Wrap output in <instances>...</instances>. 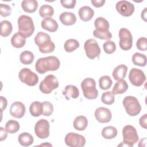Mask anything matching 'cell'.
Listing matches in <instances>:
<instances>
[{
	"label": "cell",
	"mask_w": 147,
	"mask_h": 147,
	"mask_svg": "<svg viewBox=\"0 0 147 147\" xmlns=\"http://www.w3.org/2000/svg\"><path fill=\"white\" fill-rule=\"evenodd\" d=\"M60 62L55 56L41 57L37 60L35 64V68L37 72L44 74L48 71H56L60 67Z\"/></svg>",
	"instance_id": "1"
},
{
	"label": "cell",
	"mask_w": 147,
	"mask_h": 147,
	"mask_svg": "<svg viewBox=\"0 0 147 147\" xmlns=\"http://www.w3.org/2000/svg\"><path fill=\"white\" fill-rule=\"evenodd\" d=\"M34 42L38 47L40 52L48 53L53 52L55 44L52 41L50 36L42 32H39L34 37Z\"/></svg>",
	"instance_id": "2"
},
{
	"label": "cell",
	"mask_w": 147,
	"mask_h": 147,
	"mask_svg": "<svg viewBox=\"0 0 147 147\" xmlns=\"http://www.w3.org/2000/svg\"><path fill=\"white\" fill-rule=\"evenodd\" d=\"M18 33L25 38L30 37L34 31V25L32 18L26 15L21 16L18 19Z\"/></svg>",
	"instance_id": "3"
},
{
	"label": "cell",
	"mask_w": 147,
	"mask_h": 147,
	"mask_svg": "<svg viewBox=\"0 0 147 147\" xmlns=\"http://www.w3.org/2000/svg\"><path fill=\"white\" fill-rule=\"evenodd\" d=\"M81 88L86 98L95 99L98 97V91L96 88V82L94 79L91 78L84 79L81 83Z\"/></svg>",
	"instance_id": "4"
},
{
	"label": "cell",
	"mask_w": 147,
	"mask_h": 147,
	"mask_svg": "<svg viewBox=\"0 0 147 147\" xmlns=\"http://www.w3.org/2000/svg\"><path fill=\"white\" fill-rule=\"evenodd\" d=\"M123 105L126 113L130 116H136L140 114L141 106L138 99L133 96H127L123 100Z\"/></svg>",
	"instance_id": "5"
},
{
	"label": "cell",
	"mask_w": 147,
	"mask_h": 147,
	"mask_svg": "<svg viewBox=\"0 0 147 147\" xmlns=\"http://www.w3.org/2000/svg\"><path fill=\"white\" fill-rule=\"evenodd\" d=\"M123 142L124 145L132 146L138 141V136L136 129L131 125H126L122 130Z\"/></svg>",
	"instance_id": "6"
},
{
	"label": "cell",
	"mask_w": 147,
	"mask_h": 147,
	"mask_svg": "<svg viewBox=\"0 0 147 147\" xmlns=\"http://www.w3.org/2000/svg\"><path fill=\"white\" fill-rule=\"evenodd\" d=\"M59 81L53 75H47L41 81L39 85V89L44 94H50L53 90L59 87Z\"/></svg>",
	"instance_id": "7"
},
{
	"label": "cell",
	"mask_w": 147,
	"mask_h": 147,
	"mask_svg": "<svg viewBox=\"0 0 147 147\" xmlns=\"http://www.w3.org/2000/svg\"><path fill=\"white\" fill-rule=\"evenodd\" d=\"M20 80L29 86H34L38 82V77L36 74L32 72L29 68H24L19 72Z\"/></svg>",
	"instance_id": "8"
},
{
	"label": "cell",
	"mask_w": 147,
	"mask_h": 147,
	"mask_svg": "<svg viewBox=\"0 0 147 147\" xmlns=\"http://www.w3.org/2000/svg\"><path fill=\"white\" fill-rule=\"evenodd\" d=\"M120 48L124 51H128L132 47L133 37L130 32L126 28H121L119 31Z\"/></svg>",
	"instance_id": "9"
},
{
	"label": "cell",
	"mask_w": 147,
	"mask_h": 147,
	"mask_svg": "<svg viewBox=\"0 0 147 147\" xmlns=\"http://www.w3.org/2000/svg\"><path fill=\"white\" fill-rule=\"evenodd\" d=\"M84 48L87 56L90 59L98 57L100 53V49L97 41L93 38H90L84 43Z\"/></svg>",
	"instance_id": "10"
},
{
	"label": "cell",
	"mask_w": 147,
	"mask_h": 147,
	"mask_svg": "<svg viewBox=\"0 0 147 147\" xmlns=\"http://www.w3.org/2000/svg\"><path fill=\"white\" fill-rule=\"evenodd\" d=\"M36 135L41 139L47 138L49 136V123L45 119L38 120L34 126Z\"/></svg>",
	"instance_id": "11"
},
{
	"label": "cell",
	"mask_w": 147,
	"mask_h": 147,
	"mask_svg": "<svg viewBox=\"0 0 147 147\" xmlns=\"http://www.w3.org/2000/svg\"><path fill=\"white\" fill-rule=\"evenodd\" d=\"M65 142L71 147H82L85 145L86 139L80 134L71 132L65 136Z\"/></svg>",
	"instance_id": "12"
},
{
	"label": "cell",
	"mask_w": 147,
	"mask_h": 147,
	"mask_svg": "<svg viewBox=\"0 0 147 147\" xmlns=\"http://www.w3.org/2000/svg\"><path fill=\"white\" fill-rule=\"evenodd\" d=\"M129 79L130 83L135 86L140 87L146 80V76L144 72L136 68H131L129 74Z\"/></svg>",
	"instance_id": "13"
},
{
	"label": "cell",
	"mask_w": 147,
	"mask_h": 147,
	"mask_svg": "<svg viewBox=\"0 0 147 147\" xmlns=\"http://www.w3.org/2000/svg\"><path fill=\"white\" fill-rule=\"evenodd\" d=\"M117 11L124 17L131 16L134 11V6L127 1H119L115 5Z\"/></svg>",
	"instance_id": "14"
},
{
	"label": "cell",
	"mask_w": 147,
	"mask_h": 147,
	"mask_svg": "<svg viewBox=\"0 0 147 147\" xmlns=\"http://www.w3.org/2000/svg\"><path fill=\"white\" fill-rule=\"evenodd\" d=\"M94 115L96 119L102 123L109 122L112 118V114L110 110L103 107H100L96 109Z\"/></svg>",
	"instance_id": "15"
},
{
	"label": "cell",
	"mask_w": 147,
	"mask_h": 147,
	"mask_svg": "<svg viewBox=\"0 0 147 147\" xmlns=\"http://www.w3.org/2000/svg\"><path fill=\"white\" fill-rule=\"evenodd\" d=\"M10 113L16 118H21L25 113V106L21 102H15L10 108Z\"/></svg>",
	"instance_id": "16"
},
{
	"label": "cell",
	"mask_w": 147,
	"mask_h": 147,
	"mask_svg": "<svg viewBox=\"0 0 147 147\" xmlns=\"http://www.w3.org/2000/svg\"><path fill=\"white\" fill-rule=\"evenodd\" d=\"M41 28L50 32H55L58 29V24L51 17L45 18L41 21Z\"/></svg>",
	"instance_id": "17"
},
{
	"label": "cell",
	"mask_w": 147,
	"mask_h": 147,
	"mask_svg": "<svg viewBox=\"0 0 147 147\" xmlns=\"http://www.w3.org/2000/svg\"><path fill=\"white\" fill-rule=\"evenodd\" d=\"M59 19L63 25L67 26L72 25L75 24L76 21V16L73 13L68 11L63 12L60 15Z\"/></svg>",
	"instance_id": "18"
},
{
	"label": "cell",
	"mask_w": 147,
	"mask_h": 147,
	"mask_svg": "<svg viewBox=\"0 0 147 147\" xmlns=\"http://www.w3.org/2000/svg\"><path fill=\"white\" fill-rule=\"evenodd\" d=\"M63 94L65 96L67 100H69L70 98L76 99L79 95V91L77 87L74 85H67L65 86Z\"/></svg>",
	"instance_id": "19"
},
{
	"label": "cell",
	"mask_w": 147,
	"mask_h": 147,
	"mask_svg": "<svg viewBox=\"0 0 147 147\" xmlns=\"http://www.w3.org/2000/svg\"><path fill=\"white\" fill-rule=\"evenodd\" d=\"M80 18L85 22L91 20L94 15V10L89 6H84L80 8L78 12Z\"/></svg>",
	"instance_id": "20"
},
{
	"label": "cell",
	"mask_w": 147,
	"mask_h": 147,
	"mask_svg": "<svg viewBox=\"0 0 147 147\" xmlns=\"http://www.w3.org/2000/svg\"><path fill=\"white\" fill-rule=\"evenodd\" d=\"M127 71V67L124 64H121L116 67L112 73L113 78L116 80L123 79L126 75Z\"/></svg>",
	"instance_id": "21"
},
{
	"label": "cell",
	"mask_w": 147,
	"mask_h": 147,
	"mask_svg": "<svg viewBox=\"0 0 147 147\" xmlns=\"http://www.w3.org/2000/svg\"><path fill=\"white\" fill-rule=\"evenodd\" d=\"M21 7L24 11L28 13H32L37 10L38 2L36 0H25L21 2Z\"/></svg>",
	"instance_id": "22"
},
{
	"label": "cell",
	"mask_w": 147,
	"mask_h": 147,
	"mask_svg": "<svg viewBox=\"0 0 147 147\" xmlns=\"http://www.w3.org/2000/svg\"><path fill=\"white\" fill-rule=\"evenodd\" d=\"M127 88L128 85L127 82L125 80L121 79L115 83L111 92L114 95L121 94L125 93L127 90Z\"/></svg>",
	"instance_id": "23"
},
{
	"label": "cell",
	"mask_w": 147,
	"mask_h": 147,
	"mask_svg": "<svg viewBox=\"0 0 147 147\" xmlns=\"http://www.w3.org/2000/svg\"><path fill=\"white\" fill-rule=\"evenodd\" d=\"M88 125V121L86 117L79 115L75 118L73 122L74 128L79 131H83L86 129Z\"/></svg>",
	"instance_id": "24"
},
{
	"label": "cell",
	"mask_w": 147,
	"mask_h": 147,
	"mask_svg": "<svg viewBox=\"0 0 147 147\" xmlns=\"http://www.w3.org/2000/svg\"><path fill=\"white\" fill-rule=\"evenodd\" d=\"M18 140L19 143L24 146H30L34 142L33 136L30 133L26 132L21 133L18 137Z\"/></svg>",
	"instance_id": "25"
},
{
	"label": "cell",
	"mask_w": 147,
	"mask_h": 147,
	"mask_svg": "<svg viewBox=\"0 0 147 147\" xmlns=\"http://www.w3.org/2000/svg\"><path fill=\"white\" fill-rule=\"evenodd\" d=\"M26 43V38L21 35L18 32L16 33L11 38V45L17 48L23 47Z\"/></svg>",
	"instance_id": "26"
},
{
	"label": "cell",
	"mask_w": 147,
	"mask_h": 147,
	"mask_svg": "<svg viewBox=\"0 0 147 147\" xmlns=\"http://www.w3.org/2000/svg\"><path fill=\"white\" fill-rule=\"evenodd\" d=\"M42 110H43L42 103L38 101H35L32 102L30 104V106L29 107L30 113L32 116L35 117H39L40 115L42 114Z\"/></svg>",
	"instance_id": "27"
},
{
	"label": "cell",
	"mask_w": 147,
	"mask_h": 147,
	"mask_svg": "<svg viewBox=\"0 0 147 147\" xmlns=\"http://www.w3.org/2000/svg\"><path fill=\"white\" fill-rule=\"evenodd\" d=\"M102 136L106 139H113L115 138L118 133L117 129L112 126H108L103 127L102 130Z\"/></svg>",
	"instance_id": "28"
},
{
	"label": "cell",
	"mask_w": 147,
	"mask_h": 147,
	"mask_svg": "<svg viewBox=\"0 0 147 147\" xmlns=\"http://www.w3.org/2000/svg\"><path fill=\"white\" fill-rule=\"evenodd\" d=\"M13 30L11 23L7 20H3L1 22V36L6 37L9 36Z\"/></svg>",
	"instance_id": "29"
},
{
	"label": "cell",
	"mask_w": 147,
	"mask_h": 147,
	"mask_svg": "<svg viewBox=\"0 0 147 147\" xmlns=\"http://www.w3.org/2000/svg\"><path fill=\"white\" fill-rule=\"evenodd\" d=\"M95 30H109L110 25L107 20L103 17H99L94 21Z\"/></svg>",
	"instance_id": "30"
},
{
	"label": "cell",
	"mask_w": 147,
	"mask_h": 147,
	"mask_svg": "<svg viewBox=\"0 0 147 147\" xmlns=\"http://www.w3.org/2000/svg\"><path fill=\"white\" fill-rule=\"evenodd\" d=\"M132 62L136 65L144 67L146 64V56L144 54L136 52L132 56Z\"/></svg>",
	"instance_id": "31"
},
{
	"label": "cell",
	"mask_w": 147,
	"mask_h": 147,
	"mask_svg": "<svg viewBox=\"0 0 147 147\" xmlns=\"http://www.w3.org/2000/svg\"><path fill=\"white\" fill-rule=\"evenodd\" d=\"M34 56L32 52L29 51L22 52L20 56V61L25 65L30 64L34 60Z\"/></svg>",
	"instance_id": "32"
},
{
	"label": "cell",
	"mask_w": 147,
	"mask_h": 147,
	"mask_svg": "<svg viewBox=\"0 0 147 147\" xmlns=\"http://www.w3.org/2000/svg\"><path fill=\"white\" fill-rule=\"evenodd\" d=\"M39 14L41 17H51L54 14V9L48 5H43L39 9Z\"/></svg>",
	"instance_id": "33"
},
{
	"label": "cell",
	"mask_w": 147,
	"mask_h": 147,
	"mask_svg": "<svg viewBox=\"0 0 147 147\" xmlns=\"http://www.w3.org/2000/svg\"><path fill=\"white\" fill-rule=\"evenodd\" d=\"M79 47V42L75 39L67 40L64 45V49L67 52H72Z\"/></svg>",
	"instance_id": "34"
},
{
	"label": "cell",
	"mask_w": 147,
	"mask_h": 147,
	"mask_svg": "<svg viewBox=\"0 0 147 147\" xmlns=\"http://www.w3.org/2000/svg\"><path fill=\"white\" fill-rule=\"evenodd\" d=\"M113 81L110 76L107 75L102 76L99 80V87L103 90H106L109 89L112 86Z\"/></svg>",
	"instance_id": "35"
},
{
	"label": "cell",
	"mask_w": 147,
	"mask_h": 147,
	"mask_svg": "<svg viewBox=\"0 0 147 147\" xmlns=\"http://www.w3.org/2000/svg\"><path fill=\"white\" fill-rule=\"evenodd\" d=\"M19 123L15 120H9L5 125V129L9 133H15L20 129Z\"/></svg>",
	"instance_id": "36"
},
{
	"label": "cell",
	"mask_w": 147,
	"mask_h": 147,
	"mask_svg": "<svg viewBox=\"0 0 147 147\" xmlns=\"http://www.w3.org/2000/svg\"><path fill=\"white\" fill-rule=\"evenodd\" d=\"M93 35L94 37L102 40H109L112 38V34L109 30H94L93 32Z\"/></svg>",
	"instance_id": "37"
},
{
	"label": "cell",
	"mask_w": 147,
	"mask_h": 147,
	"mask_svg": "<svg viewBox=\"0 0 147 147\" xmlns=\"http://www.w3.org/2000/svg\"><path fill=\"white\" fill-rule=\"evenodd\" d=\"M101 100L104 104L111 105L114 102V94L111 91L105 92L102 95Z\"/></svg>",
	"instance_id": "38"
},
{
	"label": "cell",
	"mask_w": 147,
	"mask_h": 147,
	"mask_svg": "<svg viewBox=\"0 0 147 147\" xmlns=\"http://www.w3.org/2000/svg\"><path fill=\"white\" fill-rule=\"evenodd\" d=\"M103 48L105 53L107 54H111L114 53L116 50V45L115 43L113 41L110 40L106 41L103 44Z\"/></svg>",
	"instance_id": "39"
},
{
	"label": "cell",
	"mask_w": 147,
	"mask_h": 147,
	"mask_svg": "<svg viewBox=\"0 0 147 147\" xmlns=\"http://www.w3.org/2000/svg\"><path fill=\"white\" fill-rule=\"evenodd\" d=\"M42 103L43 106L42 114L44 116H49L52 115L53 111V106L52 104L47 101L43 102Z\"/></svg>",
	"instance_id": "40"
},
{
	"label": "cell",
	"mask_w": 147,
	"mask_h": 147,
	"mask_svg": "<svg viewBox=\"0 0 147 147\" xmlns=\"http://www.w3.org/2000/svg\"><path fill=\"white\" fill-rule=\"evenodd\" d=\"M11 8L10 6L6 4H0V14L3 17L10 16L11 13Z\"/></svg>",
	"instance_id": "41"
},
{
	"label": "cell",
	"mask_w": 147,
	"mask_h": 147,
	"mask_svg": "<svg viewBox=\"0 0 147 147\" xmlns=\"http://www.w3.org/2000/svg\"><path fill=\"white\" fill-rule=\"evenodd\" d=\"M136 46L138 49L145 51L147 49V39L145 37L139 38L136 42Z\"/></svg>",
	"instance_id": "42"
},
{
	"label": "cell",
	"mask_w": 147,
	"mask_h": 147,
	"mask_svg": "<svg viewBox=\"0 0 147 147\" xmlns=\"http://www.w3.org/2000/svg\"><path fill=\"white\" fill-rule=\"evenodd\" d=\"M61 5L66 9H74L75 6L76 0H61L60 1Z\"/></svg>",
	"instance_id": "43"
},
{
	"label": "cell",
	"mask_w": 147,
	"mask_h": 147,
	"mask_svg": "<svg viewBox=\"0 0 147 147\" xmlns=\"http://www.w3.org/2000/svg\"><path fill=\"white\" fill-rule=\"evenodd\" d=\"M140 125L141 127L144 128L145 129H146L147 127V114H145L144 115H142L139 119Z\"/></svg>",
	"instance_id": "44"
},
{
	"label": "cell",
	"mask_w": 147,
	"mask_h": 147,
	"mask_svg": "<svg viewBox=\"0 0 147 147\" xmlns=\"http://www.w3.org/2000/svg\"><path fill=\"white\" fill-rule=\"evenodd\" d=\"M91 3L95 7H102L105 3V0H91Z\"/></svg>",
	"instance_id": "45"
},
{
	"label": "cell",
	"mask_w": 147,
	"mask_h": 147,
	"mask_svg": "<svg viewBox=\"0 0 147 147\" xmlns=\"http://www.w3.org/2000/svg\"><path fill=\"white\" fill-rule=\"evenodd\" d=\"M0 140L1 141H2L3 140H5L7 136V131L6 129H3V127H0Z\"/></svg>",
	"instance_id": "46"
},
{
	"label": "cell",
	"mask_w": 147,
	"mask_h": 147,
	"mask_svg": "<svg viewBox=\"0 0 147 147\" xmlns=\"http://www.w3.org/2000/svg\"><path fill=\"white\" fill-rule=\"evenodd\" d=\"M7 102L5 98L1 96V111H3L7 107Z\"/></svg>",
	"instance_id": "47"
},
{
	"label": "cell",
	"mask_w": 147,
	"mask_h": 147,
	"mask_svg": "<svg viewBox=\"0 0 147 147\" xmlns=\"http://www.w3.org/2000/svg\"><path fill=\"white\" fill-rule=\"evenodd\" d=\"M146 10H147V8L145 7L141 13V18L145 21H146Z\"/></svg>",
	"instance_id": "48"
}]
</instances>
